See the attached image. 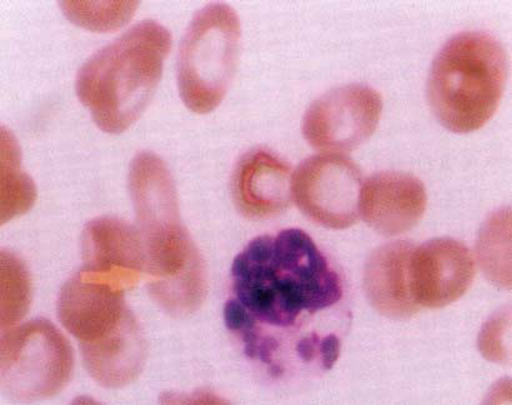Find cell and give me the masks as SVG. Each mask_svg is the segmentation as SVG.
<instances>
[{
    "instance_id": "6da1fadb",
    "label": "cell",
    "mask_w": 512,
    "mask_h": 405,
    "mask_svg": "<svg viewBox=\"0 0 512 405\" xmlns=\"http://www.w3.org/2000/svg\"><path fill=\"white\" fill-rule=\"evenodd\" d=\"M227 328L275 379L326 372L340 357L351 314L343 280L301 229L255 238L234 259Z\"/></svg>"
},
{
    "instance_id": "7a4b0ae2",
    "label": "cell",
    "mask_w": 512,
    "mask_h": 405,
    "mask_svg": "<svg viewBox=\"0 0 512 405\" xmlns=\"http://www.w3.org/2000/svg\"><path fill=\"white\" fill-rule=\"evenodd\" d=\"M129 190L144 244L150 295L174 317L197 312L207 295V269L180 219L177 189L167 165L158 155L139 153L130 164Z\"/></svg>"
},
{
    "instance_id": "3957f363",
    "label": "cell",
    "mask_w": 512,
    "mask_h": 405,
    "mask_svg": "<svg viewBox=\"0 0 512 405\" xmlns=\"http://www.w3.org/2000/svg\"><path fill=\"white\" fill-rule=\"evenodd\" d=\"M170 49L169 30L144 20L80 68L75 90L103 132L123 133L142 117L162 79Z\"/></svg>"
},
{
    "instance_id": "277c9868",
    "label": "cell",
    "mask_w": 512,
    "mask_h": 405,
    "mask_svg": "<svg viewBox=\"0 0 512 405\" xmlns=\"http://www.w3.org/2000/svg\"><path fill=\"white\" fill-rule=\"evenodd\" d=\"M508 62L499 40L464 32L448 40L431 65L428 97L436 118L451 132L483 128L503 98Z\"/></svg>"
},
{
    "instance_id": "5b68a950",
    "label": "cell",
    "mask_w": 512,
    "mask_h": 405,
    "mask_svg": "<svg viewBox=\"0 0 512 405\" xmlns=\"http://www.w3.org/2000/svg\"><path fill=\"white\" fill-rule=\"evenodd\" d=\"M240 20L227 4L199 10L180 44L178 88L192 112L207 114L223 102L237 70Z\"/></svg>"
},
{
    "instance_id": "8992f818",
    "label": "cell",
    "mask_w": 512,
    "mask_h": 405,
    "mask_svg": "<svg viewBox=\"0 0 512 405\" xmlns=\"http://www.w3.org/2000/svg\"><path fill=\"white\" fill-rule=\"evenodd\" d=\"M0 360L3 390L18 400L54 397L73 374L72 347L45 319L9 329L0 344Z\"/></svg>"
},
{
    "instance_id": "52a82bcc",
    "label": "cell",
    "mask_w": 512,
    "mask_h": 405,
    "mask_svg": "<svg viewBox=\"0 0 512 405\" xmlns=\"http://www.w3.org/2000/svg\"><path fill=\"white\" fill-rule=\"evenodd\" d=\"M363 175L344 154L323 153L304 160L291 177V195L306 217L321 227L346 229L359 218Z\"/></svg>"
},
{
    "instance_id": "ba28073f",
    "label": "cell",
    "mask_w": 512,
    "mask_h": 405,
    "mask_svg": "<svg viewBox=\"0 0 512 405\" xmlns=\"http://www.w3.org/2000/svg\"><path fill=\"white\" fill-rule=\"evenodd\" d=\"M383 99L363 84L336 88L315 100L306 110V142L323 153H349L365 143L378 128Z\"/></svg>"
},
{
    "instance_id": "9c48e42d",
    "label": "cell",
    "mask_w": 512,
    "mask_h": 405,
    "mask_svg": "<svg viewBox=\"0 0 512 405\" xmlns=\"http://www.w3.org/2000/svg\"><path fill=\"white\" fill-rule=\"evenodd\" d=\"M475 273L473 254L459 240H429L411 253V293L420 308L440 309L453 304L468 292Z\"/></svg>"
},
{
    "instance_id": "30bf717a",
    "label": "cell",
    "mask_w": 512,
    "mask_h": 405,
    "mask_svg": "<svg viewBox=\"0 0 512 405\" xmlns=\"http://www.w3.org/2000/svg\"><path fill=\"white\" fill-rule=\"evenodd\" d=\"M83 272L127 293L145 270V250L138 228L122 219L103 217L85 225Z\"/></svg>"
},
{
    "instance_id": "8fae6325",
    "label": "cell",
    "mask_w": 512,
    "mask_h": 405,
    "mask_svg": "<svg viewBox=\"0 0 512 405\" xmlns=\"http://www.w3.org/2000/svg\"><path fill=\"white\" fill-rule=\"evenodd\" d=\"M428 205L425 185L414 175L380 172L361 185L359 213L375 232L395 237L416 227Z\"/></svg>"
},
{
    "instance_id": "7c38bea8",
    "label": "cell",
    "mask_w": 512,
    "mask_h": 405,
    "mask_svg": "<svg viewBox=\"0 0 512 405\" xmlns=\"http://www.w3.org/2000/svg\"><path fill=\"white\" fill-rule=\"evenodd\" d=\"M124 297L125 293L80 270L60 290V322L80 344L95 342L130 313Z\"/></svg>"
},
{
    "instance_id": "4fadbf2b",
    "label": "cell",
    "mask_w": 512,
    "mask_h": 405,
    "mask_svg": "<svg viewBox=\"0 0 512 405\" xmlns=\"http://www.w3.org/2000/svg\"><path fill=\"white\" fill-rule=\"evenodd\" d=\"M293 174L283 160L265 149L250 150L233 174V197L250 219L274 218L289 208Z\"/></svg>"
},
{
    "instance_id": "5bb4252c",
    "label": "cell",
    "mask_w": 512,
    "mask_h": 405,
    "mask_svg": "<svg viewBox=\"0 0 512 405\" xmlns=\"http://www.w3.org/2000/svg\"><path fill=\"white\" fill-rule=\"evenodd\" d=\"M414 247L408 242L381 245L365 264L366 298L384 317L405 320L420 312L410 285V258Z\"/></svg>"
},
{
    "instance_id": "9a60e30c",
    "label": "cell",
    "mask_w": 512,
    "mask_h": 405,
    "mask_svg": "<svg viewBox=\"0 0 512 405\" xmlns=\"http://www.w3.org/2000/svg\"><path fill=\"white\" fill-rule=\"evenodd\" d=\"M80 350L90 377L105 388L133 383L147 359V342L132 312L104 337L80 344Z\"/></svg>"
},
{
    "instance_id": "2e32d148",
    "label": "cell",
    "mask_w": 512,
    "mask_h": 405,
    "mask_svg": "<svg viewBox=\"0 0 512 405\" xmlns=\"http://www.w3.org/2000/svg\"><path fill=\"white\" fill-rule=\"evenodd\" d=\"M478 257L491 283L511 287V213L501 209L486 220L480 230Z\"/></svg>"
},
{
    "instance_id": "e0dca14e",
    "label": "cell",
    "mask_w": 512,
    "mask_h": 405,
    "mask_svg": "<svg viewBox=\"0 0 512 405\" xmlns=\"http://www.w3.org/2000/svg\"><path fill=\"white\" fill-rule=\"evenodd\" d=\"M2 223L28 212L37 198L32 179L20 170V153L14 135L2 130Z\"/></svg>"
},
{
    "instance_id": "ac0fdd59",
    "label": "cell",
    "mask_w": 512,
    "mask_h": 405,
    "mask_svg": "<svg viewBox=\"0 0 512 405\" xmlns=\"http://www.w3.org/2000/svg\"><path fill=\"white\" fill-rule=\"evenodd\" d=\"M32 303V280L24 263L14 254L0 257V320L2 327H13L27 314Z\"/></svg>"
},
{
    "instance_id": "d6986e66",
    "label": "cell",
    "mask_w": 512,
    "mask_h": 405,
    "mask_svg": "<svg viewBox=\"0 0 512 405\" xmlns=\"http://www.w3.org/2000/svg\"><path fill=\"white\" fill-rule=\"evenodd\" d=\"M138 2H60L65 17L92 32H112L134 17Z\"/></svg>"
},
{
    "instance_id": "ffe728a7",
    "label": "cell",
    "mask_w": 512,
    "mask_h": 405,
    "mask_svg": "<svg viewBox=\"0 0 512 405\" xmlns=\"http://www.w3.org/2000/svg\"><path fill=\"white\" fill-rule=\"evenodd\" d=\"M480 350L491 362H509L510 320H506V314L495 315L485 325L480 334Z\"/></svg>"
}]
</instances>
